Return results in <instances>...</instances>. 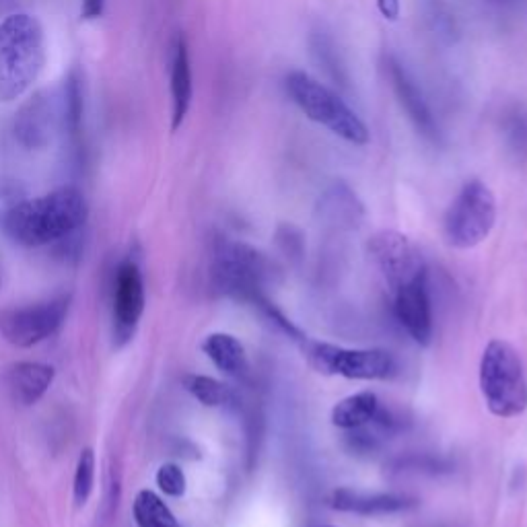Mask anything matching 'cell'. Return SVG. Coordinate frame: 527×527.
Returning <instances> with one entry per match:
<instances>
[{
	"label": "cell",
	"mask_w": 527,
	"mask_h": 527,
	"mask_svg": "<svg viewBox=\"0 0 527 527\" xmlns=\"http://www.w3.org/2000/svg\"><path fill=\"white\" fill-rule=\"evenodd\" d=\"M89 217V206L81 190L58 188L33 200L11 206L3 215L5 233L25 248H40L77 233Z\"/></svg>",
	"instance_id": "1"
},
{
	"label": "cell",
	"mask_w": 527,
	"mask_h": 527,
	"mask_svg": "<svg viewBox=\"0 0 527 527\" xmlns=\"http://www.w3.org/2000/svg\"><path fill=\"white\" fill-rule=\"evenodd\" d=\"M46 66V31L29 13L0 21V103L23 97Z\"/></svg>",
	"instance_id": "2"
},
{
	"label": "cell",
	"mask_w": 527,
	"mask_h": 527,
	"mask_svg": "<svg viewBox=\"0 0 527 527\" xmlns=\"http://www.w3.org/2000/svg\"><path fill=\"white\" fill-rule=\"evenodd\" d=\"M285 89L297 108L315 124L328 128L350 145L363 147L369 143V128L350 110V105L330 87L313 79L303 70H293L285 79Z\"/></svg>",
	"instance_id": "3"
},
{
	"label": "cell",
	"mask_w": 527,
	"mask_h": 527,
	"mask_svg": "<svg viewBox=\"0 0 527 527\" xmlns=\"http://www.w3.org/2000/svg\"><path fill=\"white\" fill-rule=\"evenodd\" d=\"M480 392L488 410L513 418L527 410V377L517 350L505 340H490L480 359Z\"/></svg>",
	"instance_id": "4"
},
{
	"label": "cell",
	"mask_w": 527,
	"mask_h": 527,
	"mask_svg": "<svg viewBox=\"0 0 527 527\" xmlns=\"http://www.w3.org/2000/svg\"><path fill=\"white\" fill-rule=\"evenodd\" d=\"M213 276L221 293L258 305L266 299L264 285L270 276V262L252 245L223 237L215 243Z\"/></svg>",
	"instance_id": "5"
},
{
	"label": "cell",
	"mask_w": 527,
	"mask_h": 527,
	"mask_svg": "<svg viewBox=\"0 0 527 527\" xmlns=\"http://www.w3.org/2000/svg\"><path fill=\"white\" fill-rule=\"evenodd\" d=\"M497 221V200L493 190L480 180L462 186L445 213L443 233L451 248L470 250L482 243Z\"/></svg>",
	"instance_id": "6"
},
{
	"label": "cell",
	"mask_w": 527,
	"mask_h": 527,
	"mask_svg": "<svg viewBox=\"0 0 527 527\" xmlns=\"http://www.w3.org/2000/svg\"><path fill=\"white\" fill-rule=\"evenodd\" d=\"M307 363L324 375L346 379H388L396 373V361L381 348H342L326 342L303 340Z\"/></svg>",
	"instance_id": "7"
},
{
	"label": "cell",
	"mask_w": 527,
	"mask_h": 527,
	"mask_svg": "<svg viewBox=\"0 0 527 527\" xmlns=\"http://www.w3.org/2000/svg\"><path fill=\"white\" fill-rule=\"evenodd\" d=\"M68 307L70 295H60L38 305L5 309L0 313V334L13 346L31 348L58 332Z\"/></svg>",
	"instance_id": "8"
},
{
	"label": "cell",
	"mask_w": 527,
	"mask_h": 527,
	"mask_svg": "<svg viewBox=\"0 0 527 527\" xmlns=\"http://www.w3.org/2000/svg\"><path fill=\"white\" fill-rule=\"evenodd\" d=\"M369 254L396 291L410 280L427 276L425 260L412 241L398 231H379L369 241Z\"/></svg>",
	"instance_id": "9"
},
{
	"label": "cell",
	"mask_w": 527,
	"mask_h": 527,
	"mask_svg": "<svg viewBox=\"0 0 527 527\" xmlns=\"http://www.w3.org/2000/svg\"><path fill=\"white\" fill-rule=\"evenodd\" d=\"M145 313V283L136 262L126 260L118 268L114 283V338L128 342Z\"/></svg>",
	"instance_id": "10"
},
{
	"label": "cell",
	"mask_w": 527,
	"mask_h": 527,
	"mask_svg": "<svg viewBox=\"0 0 527 527\" xmlns=\"http://www.w3.org/2000/svg\"><path fill=\"white\" fill-rule=\"evenodd\" d=\"M385 70H388V77H390L392 89L398 97V103L402 105V110L406 112L408 120L416 128V132L425 140H429V143L439 145L441 143L439 124H437V120L429 108L425 95L420 93V89L416 87V83L410 77L408 70L394 56L385 58Z\"/></svg>",
	"instance_id": "11"
},
{
	"label": "cell",
	"mask_w": 527,
	"mask_h": 527,
	"mask_svg": "<svg viewBox=\"0 0 527 527\" xmlns=\"http://www.w3.org/2000/svg\"><path fill=\"white\" fill-rule=\"evenodd\" d=\"M394 311L400 326L416 344L427 346L431 342L433 313L427 291V276L410 280V283L394 291Z\"/></svg>",
	"instance_id": "12"
},
{
	"label": "cell",
	"mask_w": 527,
	"mask_h": 527,
	"mask_svg": "<svg viewBox=\"0 0 527 527\" xmlns=\"http://www.w3.org/2000/svg\"><path fill=\"white\" fill-rule=\"evenodd\" d=\"M169 93H171V130H180L188 118L194 97L190 48L184 33H178L169 52Z\"/></svg>",
	"instance_id": "13"
},
{
	"label": "cell",
	"mask_w": 527,
	"mask_h": 527,
	"mask_svg": "<svg viewBox=\"0 0 527 527\" xmlns=\"http://www.w3.org/2000/svg\"><path fill=\"white\" fill-rule=\"evenodd\" d=\"M56 114H60V110L54 108L50 97L44 93L33 95L15 118L13 132L17 143L31 151L44 149L52 140Z\"/></svg>",
	"instance_id": "14"
},
{
	"label": "cell",
	"mask_w": 527,
	"mask_h": 527,
	"mask_svg": "<svg viewBox=\"0 0 527 527\" xmlns=\"http://www.w3.org/2000/svg\"><path fill=\"white\" fill-rule=\"evenodd\" d=\"M56 377L54 367L44 363H15L5 371V390L13 404L33 406L38 404L52 388Z\"/></svg>",
	"instance_id": "15"
},
{
	"label": "cell",
	"mask_w": 527,
	"mask_h": 527,
	"mask_svg": "<svg viewBox=\"0 0 527 527\" xmlns=\"http://www.w3.org/2000/svg\"><path fill=\"white\" fill-rule=\"evenodd\" d=\"M330 503L336 511L357 513V515H390L414 507V501L404 495H394V493L365 495V493H357L353 488H338L332 495Z\"/></svg>",
	"instance_id": "16"
},
{
	"label": "cell",
	"mask_w": 527,
	"mask_h": 527,
	"mask_svg": "<svg viewBox=\"0 0 527 527\" xmlns=\"http://www.w3.org/2000/svg\"><path fill=\"white\" fill-rule=\"evenodd\" d=\"M202 350L204 355L213 361V365L229 377L243 379L250 371L248 355H245L243 344L231 334L215 332L206 336V340L202 342Z\"/></svg>",
	"instance_id": "17"
},
{
	"label": "cell",
	"mask_w": 527,
	"mask_h": 527,
	"mask_svg": "<svg viewBox=\"0 0 527 527\" xmlns=\"http://www.w3.org/2000/svg\"><path fill=\"white\" fill-rule=\"evenodd\" d=\"M379 412V400L373 392H359L340 400L332 408V425L342 431L361 429L369 423Z\"/></svg>",
	"instance_id": "18"
},
{
	"label": "cell",
	"mask_w": 527,
	"mask_h": 527,
	"mask_svg": "<svg viewBox=\"0 0 527 527\" xmlns=\"http://www.w3.org/2000/svg\"><path fill=\"white\" fill-rule=\"evenodd\" d=\"M320 213L324 219L338 225H357L363 217V204L346 184L336 182L326 190L320 200Z\"/></svg>",
	"instance_id": "19"
},
{
	"label": "cell",
	"mask_w": 527,
	"mask_h": 527,
	"mask_svg": "<svg viewBox=\"0 0 527 527\" xmlns=\"http://www.w3.org/2000/svg\"><path fill=\"white\" fill-rule=\"evenodd\" d=\"M83 77L79 70H70V75L64 81V93H62V105H60V122L64 132L70 136V140L81 138L83 128Z\"/></svg>",
	"instance_id": "20"
},
{
	"label": "cell",
	"mask_w": 527,
	"mask_h": 527,
	"mask_svg": "<svg viewBox=\"0 0 527 527\" xmlns=\"http://www.w3.org/2000/svg\"><path fill=\"white\" fill-rule=\"evenodd\" d=\"M132 511L138 527H182L171 509L153 490H140L134 499Z\"/></svg>",
	"instance_id": "21"
},
{
	"label": "cell",
	"mask_w": 527,
	"mask_h": 527,
	"mask_svg": "<svg viewBox=\"0 0 527 527\" xmlns=\"http://www.w3.org/2000/svg\"><path fill=\"white\" fill-rule=\"evenodd\" d=\"M311 52H313L315 62L320 64V68L326 70V75L342 89H348V77H346L344 64L338 58V50L334 48V42L324 31L311 35Z\"/></svg>",
	"instance_id": "22"
},
{
	"label": "cell",
	"mask_w": 527,
	"mask_h": 527,
	"mask_svg": "<svg viewBox=\"0 0 527 527\" xmlns=\"http://www.w3.org/2000/svg\"><path fill=\"white\" fill-rule=\"evenodd\" d=\"M186 390L202 404L208 408H219L227 406L233 400V392L227 388L225 383L206 377V375H188L184 379Z\"/></svg>",
	"instance_id": "23"
},
{
	"label": "cell",
	"mask_w": 527,
	"mask_h": 527,
	"mask_svg": "<svg viewBox=\"0 0 527 527\" xmlns=\"http://www.w3.org/2000/svg\"><path fill=\"white\" fill-rule=\"evenodd\" d=\"M95 453L91 447H85L77 460L75 468V480H73V495L77 507L87 505V501L93 495V486H95Z\"/></svg>",
	"instance_id": "24"
},
{
	"label": "cell",
	"mask_w": 527,
	"mask_h": 527,
	"mask_svg": "<svg viewBox=\"0 0 527 527\" xmlns=\"http://www.w3.org/2000/svg\"><path fill=\"white\" fill-rule=\"evenodd\" d=\"M505 138H507L511 151H515L519 157L527 155V112L517 108L507 114Z\"/></svg>",
	"instance_id": "25"
},
{
	"label": "cell",
	"mask_w": 527,
	"mask_h": 527,
	"mask_svg": "<svg viewBox=\"0 0 527 527\" xmlns=\"http://www.w3.org/2000/svg\"><path fill=\"white\" fill-rule=\"evenodd\" d=\"M157 486L167 497L180 499L186 495V474L178 464H163L157 470Z\"/></svg>",
	"instance_id": "26"
},
{
	"label": "cell",
	"mask_w": 527,
	"mask_h": 527,
	"mask_svg": "<svg viewBox=\"0 0 527 527\" xmlns=\"http://www.w3.org/2000/svg\"><path fill=\"white\" fill-rule=\"evenodd\" d=\"M105 11V0H81V17L85 21H95Z\"/></svg>",
	"instance_id": "27"
},
{
	"label": "cell",
	"mask_w": 527,
	"mask_h": 527,
	"mask_svg": "<svg viewBox=\"0 0 527 527\" xmlns=\"http://www.w3.org/2000/svg\"><path fill=\"white\" fill-rule=\"evenodd\" d=\"M377 9L388 21H396L400 17V0H377Z\"/></svg>",
	"instance_id": "28"
},
{
	"label": "cell",
	"mask_w": 527,
	"mask_h": 527,
	"mask_svg": "<svg viewBox=\"0 0 527 527\" xmlns=\"http://www.w3.org/2000/svg\"><path fill=\"white\" fill-rule=\"evenodd\" d=\"M320 527H332V525H320Z\"/></svg>",
	"instance_id": "29"
}]
</instances>
